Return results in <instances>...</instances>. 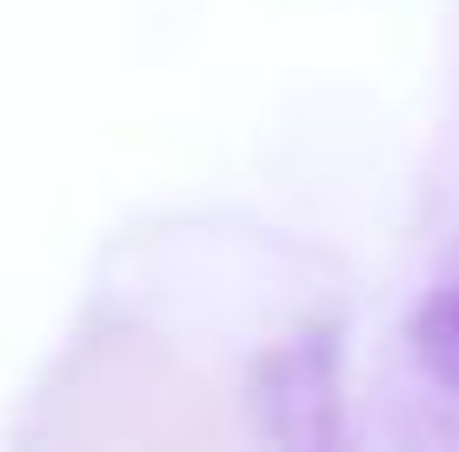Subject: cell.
<instances>
[{
    "label": "cell",
    "instance_id": "1",
    "mask_svg": "<svg viewBox=\"0 0 459 452\" xmlns=\"http://www.w3.org/2000/svg\"><path fill=\"white\" fill-rule=\"evenodd\" d=\"M40 439L74 452H207L227 439L213 380L153 333H93L40 399Z\"/></svg>",
    "mask_w": 459,
    "mask_h": 452
},
{
    "label": "cell",
    "instance_id": "2",
    "mask_svg": "<svg viewBox=\"0 0 459 452\" xmlns=\"http://www.w3.org/2000/svg\"><path fill=\"white\" fill-rule=\"evenodd\" d=\"M253 426L260 439L320 452L340 439V326L307 320L293 339H280L260 366H253Z\"/></svg>",
    "mask_w": 459,
    "mask_h": 452
},
{
    "label": "cell",
    "instance_id": "3",
    "mask_svg": "<svg viewBox=\"0 0 459 452\" xmlns=\"http://www.w3.org/2000/svg\"><path fill=\"white\" fill-rule=\"evenodd\" d=\"M413 353L446 393H459V286L426 293V306L413 313Z\"/></svg>",
    "mask_w": 459,
    "mask_h": 452
}]
</instances>
